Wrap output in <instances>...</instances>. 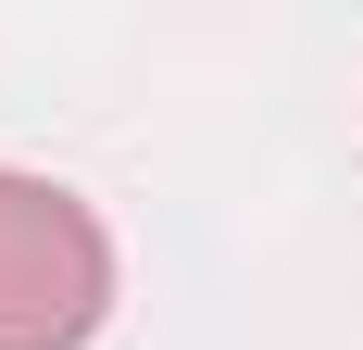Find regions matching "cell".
Wrapping results in <instances>:
<instances>
[{"label":"cell","mask_w":363,"mask_h":350,"mask_svg":"<svg viewBox=\"0 0 363 350\" xmlns=\"http://www.w3.org/2000/svg\"><path fill=\"white\" fill-rule=\"evenodd\" d=\"M113 313V238L50 175H0V350H75Z\"/></svg>","instance_id":"1"}]
</instances>
